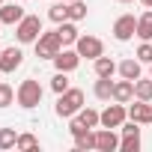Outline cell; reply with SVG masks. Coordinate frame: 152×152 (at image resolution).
Returning <instances> with one entry per match:
<instances>
[{"label": "cell", "instance_id": "obj_31", "mask_svg": "<svg viewBox=\"0 0 152 152\" xmlns=\"http://www.w3.org/2000/svg\"><path fill=\"white\" fill-rule=\"evenodd\" d=\"M69 131H72V134H81V131H87V125H84V122L78 119V113L72 116V122H69Z\"/></svg>", "mask_w": 152, "mask_h": 152}, {"label": "cell", "instance_id": "obj_32", "mask_svg": "<svg viewBox=\"0 0 152 152\" xmlns=\"http://www.w3.org/2000/svg\"><path fill=\"white\" fill-rule=\"evenodd\" d=\"M140 3H143V6H146V9H152V0H140Z\"/></svg>", "mask_w": 152, "mask_h": 152}, {"label": "cell", "instance_id": "obj_3", "mask_svg": "<svg viewBox=\"0 0 152 152\" xmlns=\"http://www.w3.org/2000/svg\"><path fill=\"white\" fill-rule=\"evenodd\" d=\"M60 51H63V39H60L57 30L42 33V36L36 39V57H39V60H54Z\"/></svg>", "mask_w": 152, "mask_h": 152}, {"label": "cell", "instance_id": "obj_15", "mask_svg": "<svg viewBox=\"0 0 152 152\" xmlns=\"http://www.w3.org/2000/svg\"><path fill=\"white\" fill-rule=\"evenodd\" d=\"M57 33H60V39H63V45H75L78 42V27H75V21H63L60 27H57Z\"/></svg>", "mask_w": 152, "mask_h": 152}, {"label": "cell", "instance_id": "obj_28", "mask_svg": "<svg viewBox=\"0 0 152 152\" xmlns=\"http://www.w3.org/2000/svg\"><path fill=\"white\" fill-rule=\"evenodd\" d=\"M119 149L122 152H137L140 149V137H122L119 140Z\"/></svg>", "mask_w": 152, "mask_h": 152}, {"label": "cell", "instance_id": "obj_29", "mask_svg": "<svg viewBox=\"0 0 152 152\" xmlns=\"http://www.w3.org/2000/svg\"><path fill=\"white\" fill-rule=\"evenodd\" d=\"M140 122H134V119H128V122H122V137H140V128H137Z\"/></svg>", "mask_w": 152, "mask_h": 152}, {"label": "cell", "instance_id": "obj_35", "mask_svg": "<svg viewBox=\"0 0 152 152\" xmlns=\"http://www.w3.org/2000/svg\"><path fill=\"white\" fill-rule=\"evenodd\" d=\"M18 3H27V0H18Z\"/></svg>", "mask_w": 152, "mask_h": 152}, {"label": "cell", "instance_id": "obj_39", "mask_svg": "<svg viewBox=\"0 0 152 152\" xmlns=\"http://www.w3.org/2000/svg\"><path fill=\"white\" fill-rule=\"evenodd\" d=\"M0 27H3V21H0Z\"/></svg>", "mask_w": 152, "mask_h": 152}, {"label": "cell", "instance_id": "obj_13", "mask_svg": "<svg viewBox=\"0 0 152 152\" xmlns=\"http://www.w3.org/2000/svg\"><path fill=\"white\" fill-rule=\"evenodd\" d=\"M93 63H96V78H113V75L119 72V66H116L110 57H104V54H102L99 60H93Z\"/></svg>", "mask_w": 152, "mask_h": 152}, {"label": "cell", "instance_id": "obj_36", "mask_svg": "<svg viewBox=\"0 0 152 152\" xmlns=\"http://www.w3.org/2000/svg\"><path fill=\"white\" fill-rule=\"evenodd\" d=\"M0 6H3V0H0Z\"/></svg>", "mask_w": 152, "mask_h": 152}, {"label": "cell", "instance_id": "obj_2", "mask_svg": "<svg viewBox=\"0 0 152 152\" xmlns=\"http://www.w3.org/2000/svg\"><path fill=\"white\" fill-rule=\"evenodd\" d=\"M42 36V18L39 15H24L18 24H15V39L21 45H30Z\"/></svg>", "mask_w": 152, "mask_h": 152}, {"label": "cell", "instance_id": "obj_14", "mask_svg": "<svg viewBox=\"0 0 152 152\" xmlns=\"http://www.w3.org/2000/svg\"><path fill=\"white\" fill-rule=\"evenodd\" d=\"M21 18H24V9L18 3H3L0 6V21L3 24H18Z\"/></svg>", "mask_w": 152, "mask_h": 152}, {"label": "cell", "instance_id": "obj_20", "mask_svg": "<svg viewBox=\"0 0 152 152\" xmlns=\"http://www.w3.org/2000/svg\"><path fill=\"white\" fill-rule=\"evenodd\" d=\"M75 149H96V131H81V134H75Z\"/></svg>", "mask_w": 152, "mask_h": 152}, {"label": "cell", "instance_id": "obj_38", "mask_svg": "<svg viewBox=\"0 0 152 152\" xmlns=\"http://www.w3.org/2000/svg\"><path fill=\"white\" fill-rule=\"evenodd\" d=\"M66 3H72V0H66Z\"/></svg>", "mask_w": 152, "mask_h": 152}, {"label": "cell", "instance_id": "obj_19", "mask_svg": "<svg viewBox=\"0 0 152 152\" xmlns=\"http://www.w3.org/2000/svg\"><path fill=\"white\" fill-rule=\"evenodd\" d=\"M78 119H81L87 128H99V125H102V113L93 110V107H81V110H78Z\"/></svg>", "mask_w": 152, "mask_h": 152}, {"label": "cell", "instance_id": "obj_33", "mask_svg": "<svg viewBox=\"0 0 152 152\" xmlns=\"http://www.w3.org/2000/svg\"><path fill=\"white\" fill-rule=\"evenodd\" d=\"M116 3H134V0H116Z\"/></svg>", "mask_w": 152, "mask_h": 152}, {"label": "cell", "instance_id": "obj_4", "mask_svg": "<svg viewBox=\"0 0 152 152\" xmlns=\"http://www.w3.org/2000/svg\"><path fill=\"white\" fill-rule=\"evenodd\" d=\"M18 104L21 107H36V104H42V87H39V81L36 78H27V81H21V87H18Z\"/></svg>", "mask_w": 152, "mask_h": 152}, {"label": "cell", "instance_id": "obj_16", "mask_svg": "<svg viewBox=\"0 0 152 152\" xmlns=\"http://www.w3.org/2000/svg\"><path fill=\"white\" fill-rule=\"evenodd\" d=\"M93 93H96V99L110 102V99H113V81H110V78H99L96 87H93Z\"/></svg>", "mask_w": 152, "mask_h": 152}, {"label": "cell", "instance_id": "obj_11", "mask_svg": "<svg viewBox=\"0 0 152 152\" xmlns=\"http://www.w3.org/2000/svg\"><path fill=\"white\" fill-rule=\"evenodd\" d=\"M78 63H81V54H78V51H60V54L54 57L57 72H75Z\"/></svg>", "mask_w": 152, "mask_h": 152}, {"label": "cell", "instance_id": "obj_26", "mask_svg": "<svg viewBox=\"0 0 152 152\" xmlns=\"http://www.w3.org/2000/svg\"><path fill=\"white\" fill-rule=\"evenodd\" d=\"M51 90H54L57 96L69 90V72H57V75H54V78H51Z\"/></svg>", "mask_w": 152, "mask_h": 152}, {"label": "cell", "instance_id": "obj_37", "mask_svg": "<svg viewBox=\"0 0 152 152\" xmlns=\"http://www.w3.org/2000/svg\"><path fill=\"white\" fill-rule=\"evenodd\" d=\"M0 54H3V48H0Z\"/></svg>", "mask_w": 152, "mask_h": 152}, {"label": "cell", "instance_id": "obj_18", "mask_svg": "<svg viewBox=\"0 0 152 152\" xmlns=\"http://www.w3.org/2000/svg\"><path fill=\"white\" fill-rule=\"evenodd\" d=\"M119 75L125 81H137L140 78V60H122L119 63Z\"/></svg>", "mask_w": 152, "mask_h": 152}, {"label": "cell", "instance_id": "obj_22", "mask_svg": "<svg viewBox=\"0 0 152 152\" xmlns=\"http://www.w3.org/2000/svg\"><path fill=\"white\" fill-rule=\"evenodd\" d=\"M134 99L152 102V78H149V81H143V78H137V81H134Z\"/></svg>", "mask_w": 152, "mask_h": 152}, {"label": "cell", "instance_id": "obj_34", "mask_svg": "<svg viewBox=\"0 0 152 152\" xmlns=\"http://www.w3.org/2000/svg\"><path fill=\"white\" fill-rule=\"evenodd\" d=\"M149 78H152V63H149Z\"/></svg>", "mask_w": 152, "mask_h": 152}, {"label": "cell", "instance_id": "obj_8", "mask_svg": "<svg viewBox=\"0 0 152 152\" xmlns=\"http://www.w3.org/2000/svg\"><path fill=\"white\" fill-rule=\"evenodd\" d=\"M113 36L119 42H128L131 36H137V18L134 15H119L116 24H113Z\"/></svg>", "mask_w": 152, "mask_h": 152}, {"label": "cell", "instance_id": "obj_7", "mask_svg": "<svg viewBox=\"0 0 152 152\" xmlns=\"http://www.w3.org/2000/svg\"><path fill=\"white\" fill-rule=\"evenodd\" d=\"M24 63V51L21 48H3V54H0V72H3V75H12L18 66Z\"/></svg>", "mask_w": 152, "mask_h": 152}, {"label": "cell", "instance_id": "obj_40", "mask_svg": "<svg viewBox=\"0 0 152 152\" xmlns=\"http://www.w3.org/2000/svg\"><path fill=\"white\" fill-rule=\"evenodd\" d=\"M0 75H3V72H0Z\"/></svg>", "mask_w": 152, "mask_h": 152}, {"label": "cell", "instance_id": "obj_21", "mask_svg": "<svg viewBox=\"0 0 152 152\" xmlns=\"http://www.w3.org/2000/svg\"><path fill=\"white\" fill-rule=\"evenodd\" d=\"M48 18L54 21V24H63V21H69V3L63 0V3H54L51 9H48Z\"/></svg>", "mask_w": 152, "mask_h": 152}, {"label": "cell", "instance_id": "obj_5", "mask_svg": "<svg viewBox=\"0 0 152 152\" xmlns=\"http://www.w3.org/2000/svg\"><path fill=\"white\" fill-rule=\"evenodd\" d=\"M125 119H128V107H125L122 102L107 104V107L102 110V125H104V128H122Z\"/></svg>", "mask_w": 152, "mask_h": 152}, {"label": "cell", "instance_id": "obj_30", "mask_svg": "<svg viewBox=\"0 0 152 152\" xmlns=\"http://www.w3.org/2000/svg\"><path fill=\"white\" fill-rule=\"evenodd\" d=\"M134 57H137L140 63H152V45H149V42H143V45L137 48V54H134Z\"/></svg>", "mask_w": 152, "mask_h": 152}, {"label": "cell", "instance_id": "obj_9", "mask_svg": "<svg viewBox=\"0 0 152 152\" xmlns=\"http://www.w3.org/2000/svg\"><path fill=\"white\" fill-rule=\"evenodd\" d=\"M96 149H102V152H116L119 149V137L113 134V128H99L96 131Z\"/></svg>", "mask_w": 152, "mask_h": 152}, {"label": "cell", "instance_id": "obj_12", "mask_svg": "<svg viewBox=\"0 0 152 152\" xmlns=\"http://www.w3.org/2000/svg\"><path fill=\"white\" fill-rule=\"evenodd\" d=\"M134 99V81H116L113 84V102H122V104H128Z\"/></svg>", "mask_w": 152, "mask_h": 152}, {"label": "cell", "instance_id": "obj_23", "mask_svg": "<svg viewBox=\"0 0 152 152\" xmlns=\"http://www.w3.org/2000/svg\"><path fill=\"white\" fill-rule=\"evenodd\" d=\"M15 99H18V90H12L6 81H0V107H9V104H15Z\"/></svg>", "mask_w": 152, "mask_h": 152}, {"label": "cell", "instance_id": "obj_6", "mask_svg": "<svg viewBox=\"0 0 152 152\" xmlns=\"http://www.w3.org/2000/svg\"><path fill=\"white\" fill-rule=\"evenodd\" d=\"M75 51H78L81 57H87V60H99V57L104 54V45H102V39H96V36H78Z\"/></svg>", "mask_w": 152, "mask_h": 152}, {"label": "cell", "instance_id": "obj_24", "mask_svg": "<svg viewBox=\"0 0 152 152\" xmlns=\"http://www.w3.org/2000/svg\"><path fill=\"white\" fill-rule=\"evenodd\" d=\"M84 18H87V3H81V0H72V3H69V21L78 24V21H84Z\"/></svg>", "mask_w": 152, "mask_h": 152}, {"label": "cell", "instance_id": "obj_1", "mask_svg": "<svg viewBox=\"0 0 152 152\" xmlns=\"http://www.w3.org/2000/svg\"><path fill=\"white\" fill-rule=\"evenodd\" d=\"M81 107H84V90H78V87H69L66 93H60V99L54 104L57 116H66V119H72Z\"/></svg>", "mask_w": 152, "mask_h": 152}, {"label": "cell", "instance_id": "obj_17", "mask_svg": "<svg viewBox=\"0 0 152 152\" xmlns=\"http://www.w3.org/2000/svg\"><path fill=\"white\" fill-rule=\"evenodd\" d=\"M137 36H140L143 42L152 39V9H146V12L137 18Z\"/></svg>", "mask_w": 152, "mask_h": 152}, {"label": "cell", "instance_id": "obj_10", "mask_svg": "<svg viewBox=\"0 0 152 152\" xmlns=\"http://www.w3.org/2000/svg\"><path fill=\"white\" fill-rule=\"evenodd\" d=\"M128 119H134V122H140V125H152V104L143 102V99H137V102L128 107Z\"/></svg>", "mask_w": 152, "mask_h": 152}, {"label": "cell", "instance_id": "obj_25", "mask_svg": "<svg viewBox=\"0 0 152 152\" xmlns=\"http://www.w3.org/2000/svg\"><path fill=\"white\" fill-rule=\"evenodd\" d=\"M15 143H18L15 128H0V149H15Z\"/></svg>", "mask_w": 152, "mask_h": 152}, {"label": "cell", "instance_id": "obj_27", "mask_svg": "<svg viewBox=\"0 0 152 152\" xmlns=\"http://www.w3.org/2000/svg\"><path fill=\"white\" fill-rule=\"evenodd\" d=\"M15 149H39V140H36L33 134H18V143H15Z\"/></svg>", "mask_w": 152, "mask_h": 152}]
</instances>
